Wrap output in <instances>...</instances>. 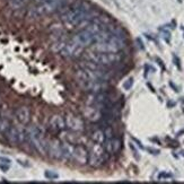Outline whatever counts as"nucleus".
Returning a JSON list of instances; mask_svg holds the SVG:
<instances>
[{"instance_id": "nucleus-1", "label": "nucleus", "mask_w": 184, "mask_h": 184, "mask_svg": "<svg viewBox=\"0 0 184 184\" xmlns=\"http://www.w3.org/2000/svg\"><path fill=\"white\" fill-rule=\"evenodd\" d=\"M93 18L94 14L91 9V5L87 1H77L71 7L66 9L61 15V20L67 25H80L86 23L89 25Z\"/></svg>"}, {"instance_id": "nucleus-2", "label": "nucleus", "mask_w": 184, "mask_h": 184, "mask_svg": "<svg viewBox=\"0 0 184 184\" xmlns=\"http://www.w3.org/2000/svg\"><path fill=\"white\" fill-rule=\"evenodd\" d=\"M26 140L31 144L32 148L40 155H45L48 153V141L44 133L36 125H32L26 130Z\"/></svg>"}, {"instance_id": "nucleus-3", "label": "nucleus", "mask_w": 184, "mask_h": 184, "mask_svg": "<svg viewBox=\"0 0 184 184\" xmlns=\"http://www.w3.org/2000/svg\"><path fill=\"white\" fill-rule=\"evenodd\" d=\"M66 6H68V0H48L46 3L33 7L29 10V15L31 17L35 18L41 17V16H45V15L60 12Z\"/></svg>"}, {"instance_id": "nucleus-4", "label": "nucleus", "mask_w": 184, "mask_h": 184, "mask_svg": "<svg viewBox=\"0 0 184 184\" xmlns=\"http://www.w3.org/2000/svg\"><path fill=\"white\" fill-rule=\"evenodd\" d=\"M125 48V41L121 37L116 36L113 33L103 41L95 42L93 44V49L96 52H111V53H118Z\"/></svg>"}, {"instance_id": "nucleus-5", "label": "nucleus", "mask_w": 184, "mask_h": 184, "mask_svg": "<svg viewBox=\"0 0 184 184\" xmlns=\"http://www.w3.org/2000/svg\"><path fill=\"white\" fill-rule=\"evenodd\" d=\"M87 60L97 65L104 66V67H112V66L119 65L122 61V55L120 52L118 53H111V52H89L87 54Z\"/></svg>"}, {"instance_id": "nucleus-6", "label": "nucleus", "mask_w": 184, "mask_h": 184, "mask_svg": "<svg viewBox=\"0 0 184 184\" xmlns=\"http://www.w3.org/2000/svg\"><path fill=\"white\" fill-rule=\"evenodd\" d=\"M110 158L106 151H105L103 145L99 144H94L92 146L91 150L88 151V161L87 164L92 167V168H98L102 165H104Z\"/></svg>"}, {"instance_id": "nucleus-7", "label": "nucleus", "mask_w": 184, "mask_h": 184, "mask_svg": "<svg viewBox=\"0 0 184 184\" xmlns=\"http://www.w3.org/2000/svg\"><path fill=\"white\" fill-rule=\"evenodd\" d=\"M6 139L10 146H17V145L23 144L26 140V130L23 125H14L12 124L6 133Z\"/></svg>"}, {"instance_id": "nucleus-8", "label": "nucleus", "mask_w": 184, "mask_h": 184, "mask_svg": "<svg viewBox=\"0 0 184 184\" xmlns=\"http://www.w3.org/2000/svg\"><path fill=\"white\" fill-rule=\"evenodd\" d=\"M71 41L76 43L77 45L80 46V48H87V46L93 45L94 41H95V34L86 27L81 31L77 32L76 34L72 36Z\"/></svg>"}, {"instance_id": "nucleus-9", "label": "nucleus", "mask_w": 184, "mask_h": 184, "mask_svg": "<svg viewBox=\"0 0 184 184\" xmlns=\"http://www.w3.org/2000/svg\"><path fill=\"white\" fill-rule=\"evenodd\" d=\"M80 88L82 91L88 92L92 94L102 93V92L108 91L110 85L108 81H103V80H91V81H78Z\"/></svg>"}, {"instance_id": "nucleus-10", "label": "nucleus", "mask_w": 184, "mask_h": 184, "mask_svg": "<svg viewBox=\"0 0 184 184\" xmlns=\"http://www.w3.org/2000/svg\"><path fill=\"white\" fill-rule=\"evenodd\" d=\"M59 52L63 58H76L80 55V53L82 52V48L78 46L72 41H70V42L63 44Z\"/></svg>"}, {"instance_id": "nucleus-11", "label": "nucleus", "mask_w": 184, "mask_h": 184, "mask_svg": "<svg viewBox=\"0 0 184 184\" xmlns=\"http://www.w3.org/2000/svg\"><path fill=\"white\" fill-rule=\"evenodd\" d=\"M66 127L70 129L71 131L74 132H82L84 129H85V124L80 118L74 115V114H68L66 116Z\"/></svg>"}, {"instance_id": "nucleus-12", "label": "nucleus", "mask_w": 184, "mask_h": 184, "mask_svg": "<svg viewBox=\"0 0 184 184\" xmlns=\"http://www.w3.org/2000/svg\"><path fill=\"white\" fill-rule=\"evenodd\" d=\"M48 154L51 158L60 160L62 157V142L59 139H52L48 141Z\"/></svg>"}, {"instance_id": "nucleus-13", "label": "nucleus", "mask_w": 184, "mask_h": 184, "mask_svg": "<svg viewBox=\"0 0 184 184\" xmlns=\"http://www.w3.org/2000/svg\"><path fill=\"white\" fill-rule=\"evenodd\" d=\"M103 147L110 156L115 155L121 150L122 140L120 138H116V137L112 139H105V141L103 142Z\"/></svg>"}, {"instance_id": "nucleus-14", "label": "nucleus", "mask_w": 184, "mask_h": 184, "mask_svg": "<svg viewBox=\"0 0 184 184\" xmlns=\"http://www.w3.org/2000/svg\"><path fill=\"white\" fill-rule=\"evenodd\" d=\"M72 159L79 165H86L88 161V150L84 146L78 145L74 146V151H72Z\"/></svg>"}, {"instance_id": "nucleus-15", "label": "nucleus", "mask_w": 184, "mask_h": 184, "mask_svg": "<svg viewBox=\"0 0 184 184\" xmlns=\"http://www.w3.org/2000/svg\"><path fill=\"white\" fill-rule=\"evenodd\" d=\"M15 116L19 124L27 125L31 121V111L27 106H20L15 112Z\"/></svg>"}, {"instance_id": "nucleus-16", "label": "nucleus", "mask_w": 184, "mask_h": 184, "mask_svg": "<svg viewBox=\"0 0 184 184\" xmlns=\"http://www.w3.org/2000/svg\"><path fill=\"white\" fill-rule=\"evenodd\" d=\"M49 127L53 132H61V131L65 130L66 128V121L62 116L59 115V114H55L50 119L49 122Z\"/></svg>"}, {"instance_id": "nucleus-17", "label": "nucleus", "mask_w": 184, "mask_h": 184, "mask_svg": "<svg viewBox=\"0 0 184 184\" xmlns=\"http://www.w3.org/2000/svg\"><path fill=\"white\" fill-rule=\"evenodd\" d=\"M85 115L92 122H98L99 120L103 119L102 111L99 110L98 108H96V106H93V105H88L87 108H86Z\"/></svg>"}, {"instance_id": "nucleus-18", "label": "nucleus", "mask_w": 184, "mask_h": 184, "mask_svg": "<svg viewBox=\"0 0 184 184\" xmlns=\"http://www.w3.org/2000/svg\"><path fill=\"white\" fill-rule=\"evenodd\" d=\"M12 125L10 118L8 115L0 114V136H6L7 131Z\"/></svg>"}, {"instance_id": "nucleus-19", "label": "nucleus", "mask_w": 184, "mask_h": 184, "mask_svg": "<svg viewBox=\"0 0 184 184\" xmlns=\"http://www.w3.org/2000/svg\"><path fill=\"white\" fill-rule=\"evenodd\" d=\"M72 151H74V146L71 142H62V157L63 160H69L72 159Z\"/></svg>"}, {"instance_id": "nucleus-20", "label": "nucleus", "mask_w": 184, "mask_h": 184, "mask_svg": "<svg viewBox=\"0 0 184 184\" xmlns=\"http://www.w3.org/2000/svg\"><path fill=\"white\" fill-rule=\"evenodd\" d=\"M92 139H93V141L95 142V144L103 145V142L105 141L104 131L101 130V129H97V130H95L93 133H92Z\"/></svg>"}, {"instance_id": "nucleus-21", "label": "nucleus", "mask_w": 184, "mask_h": 184, "mask_svg": "<svg viewBox=\"0 0 184 184\" xmlns=\"http://www.w3.org/2000/svg\"><path fill=\"white\" fill-rule=\"evenodd\" d=\"M25 0H8V5L10 6V8L15 9V10L23 8L25 6Z\"/></svg>"}, {"instance_id": "nucleus-22", "label": "nucleus", "mask_w": 184, "mask_h": 184, "mask_svg": "<svg viewBox=\"0 0 184 184\" xmlns=\"http://www.w3.org/2000/svg\"><path fill=\"white\" fill-rule=\"evenodd\" d=\"M104 134H105V139H112L114 138V130H113V128L110 127V125H108V127L105 128L104 130Z\"/></svg>"}, {"instance_id": "nucleus-23", "label": "nucleus", "mask_w": 184, "mask_h": 184, "mask_svg": "<svg viewBox=\"0 0 184 184\" xmlns=\"http://www.w3.org/2000/svg\"><path fill=\"white\" fill-rule=\"evenodd\" d=\"M44 176H45L48 180H58V178H59V175H58L57 173L52 172V171H45Z\"/></svg>"}, {"instance_id": "nucleus-24", "label": "nucleus", "mask_w": 184, "mask_h": 184, "mask_svg": "<svg viewBox=\"0 0 184 184\" xmlns=\"http://www.w3.org/2000/svg\"><path fill=\"white\" fill-rule=\"evenodd\" d=\"M132 85H133V78H129V79L123 84V87H124V89L129 91V89L132 87Z\"/></svg>"}, {"instance_id": "nucleus-25", "label": "nucleus", "mask_w": 184, "mask_h": 184, "mask_svg": "<svg viewBox=\"0 0 184 184\" xmlns=\"http://www.w3.org/2000/svg\"><path fill=\"white\" fill-rule=\"evenodd\" d=\"M0 170L3 171V173H7L9 171V165L5 164V163H0Z\"/></svg>"}, {"instance_id": "nucleus-26", "label": "nucleus", "mask_w": 184, "mask_h": 184, "mask_svg": "<svg viewBox=\"0 0 184 184\" xmlns=\"http://www.w3.org/2000/svg\"><path fill=\"white\" fill-rule=\"evenodd\" d=\"M0 163H5V164L10 165L12 160H10V159H9L8 157H0Z\"/></svg>"}, {"instance_id": "nucleus-27", "label": "nucleus", "mask_w": 184, "mask_h": 184, "mask_svg": "<svg viewBox=\"0 0 184 184\" xmlns=\"http://www.w3.org/2000/svg\"><path fill=\"white\" fill-rule=\"evenodd\" d=\"M173 58H174V61H175V65L177 66V68L181 70V65H180V59H178L176 55H173Z\"/></svg>"}, {"instance_id": "nucleus-28", "label": "nucleus", "mask_w": 184, "mask_h": 184, "mask_svg": "<svg viewBox=\"0 0 184 184\" xmlns=\"http://www.w3.org/2000/svg\"><path fill=\"white\" fill-rule=\"evenodd\" d=\"M137 42H138V45H139V48L141 49V50H145V46H144V44H142L141 40H140V39H137Z\"/></svg>"}, {"instance_id": "nucleus-29", "label": "nucleus", "mask_w": 184, "mask_h": 184, "mask_svg": "<svg viewBox=\"0 0 184 184\" xmlns=\"http://www.w3.org/2000/svg\"><path fill=\"white\" fill-rule=\"evenodd\" d=\"M132 140H133V141H136V144L138 145V146H139V147H140V148H141V149H144V146H142L141 142L139 141V140H137L136 138H132Z\"/></svg>"}, {"instance_id": "nucleus-30", "label": "nucleus", "mask_w": 184, "mask_h": 184, "mask_svg": "<svg viewBox=\"0 0 184 184\" xmlns=\"http://www.w3.org/2000/svg\"><path fill=\"white\" fill-rule=\"evenodd\" d=\"M48 0H34V3H36V5H41V3H46Z\"/></svg>"}, {"instance_id": "nucleus-31", "label": "nucleus", "mask_w": 184, "mask_h": 184, "mask_svg": "<svg viewBox=\"0 0 184 184\" xmlns=\"http://www.w3.org/2000/svg\"><path fill=\"white\" fill-rule=\"evenodd\" d=\"M25 1H26V3H27V1H29V0H25Z\"/></svg>"}]
</instances>
